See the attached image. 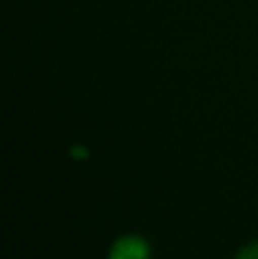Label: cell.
Instances as JSON below:
<instances>
[{"instance_id": "cell-3", "label": "cell", "mask_w": 258, "mask_h": 259, "mask_svg": "<svg viewBox=\"0 0 258 259\" xmlns=\"http://www.w3.org/2000/svg\"><path fill=\"white\" fill-rule=\"evenodd\" d=\"M71 155L75 157V159L82 160V159H87V157H89V150H87L85 147H82V145H78V147L71 148Z\"/></svg>"}, {"instance_id": "cell-2", "label": "cell", "mask_w": 258, "mask_h": 259, "mask_svg": "<svg viewBox=\"0 0 258 259\" xmlns=\"http://www.w3.org/2000/svg\"><path fill=\"white\" fill-rule=\"evenodd\" d=\"M235 259H258V242L249 243L244 249H241V252L235 256Z\"/></svg>"}, {"instance_id": "cell-1", "label": "cell", "mask_w": 258, "mask_h": 259, "mask_svg": "<svg viewBox=\"0 0 258 259\" xmlns=\"http://www.w3.org/2000/svg\"><path fill=\"white\" fill-rule=\"evenodd\" d=\"M152 250L145 238L138 235H126L112 245L108 259H151Z\"/></svg>"}]
</instances>
